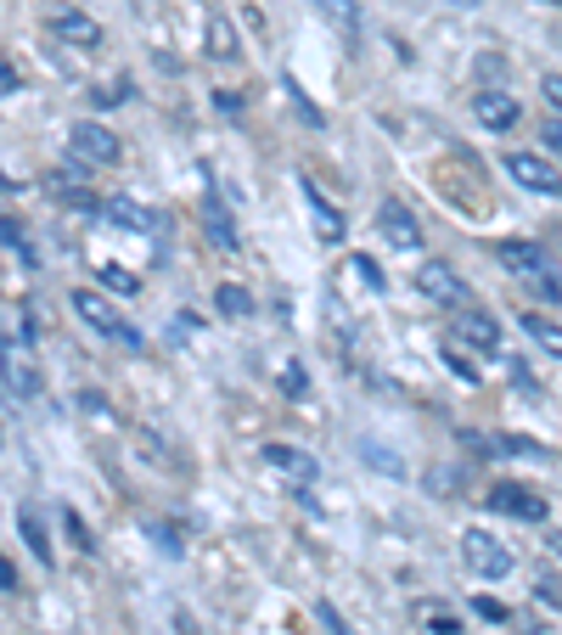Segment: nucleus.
Instances as JSON below:
<instances>
[{
    "instance_id": "a211bd4d",
    "label": "nucleus",
    "mask_w": 562,
    "mask_h": 635,
    "mask_svg": "<svg viewBox=\"0 0 562 635\" xmlns=\"http://www.w3.org/2000/svg\"><path fill=\"white\" fill-rule=\"evenodd\" d=\"M523 332L540 344V354H551V360H562V326L551 321V315H523Z\"/></svg>"
},
{
    "instance_id": "f3484780",
    "label": "nucleus",
    "mask_w": 562,
    "mask_h": 635,
    "mask_svg": "<svg viewBox=\"0 0 562 635\" xmlns=\"http://www.w3.org/2000/svg\"><path fill=\"white\" fill-rule=\"evenodd\" d=\"M411 613H416V624H422L427 635H461V619L445 608V601H416Z\"/></svg>"
},
{
    "instance_id": "ddd939ff",
    "label": "nucleus",
    "mask_w": 562,
    "mask_h": 635,
    "mask_svg": "<svg viewBox=\"0 0 562 635\" xmlns=\"http://www.w3.org/2000/svg\"><path fill=\"white\" fill-rule=\"evenodd\" d=\"M46 186H51V197H62L68 209H96V191H90V180L79 175V170H57V175H46Z\"/></svg>"
},
{
    "instance_id": "4be33fe9",
    "label": "nucleus",
    "mask_w": 562,
    "mask_h": 635,
    "mask_svg": "<svg viewBox=\"0 0 562 635\" xmlns=\"http://www.w3.org/2000/svg\"><path fill=\"white\" fill-rule=\"evenodd\" d=\"M96 282H102L108 292H124V298H136V287H141L136 276L124 271V264H102V271H96Z\"/></svg>"
},
{
    "instance_id": "6ab92c4d",
    "label": "nucleus",
    "mask_w": 562,
    "mask_h": 635,
    "mask_svg": "<svg viewBox=\"0 0 562 635\" xmlns=\"http://www.w3.org/2000/svg\"><path fill=\"white\" fill-rule=\"evenodd\" d=\"M203 231H209V242L237 248V225H230V214L220 209V197H209V203H203Z\"/></svg>"
},
{
    "instance_id": "c85d7f7f",
    "label": "nucleus",
    "mask_w": 562,
    "mask_h": 635,
    "mask_svg": "<svg viewBox=\"0 0 562 635\" xmlns=\"http://www.w3.org/2000/svg\"><path fill=\"white\" fill-rule=\"evenodd\" d=\"M349 271H360V276H366V287H377V292L388 287V282H383V271H377L372 259H349Z\"/></svg>"
},
{
    "instance_id": "aec40b11",
    "label": "nucleus",
    "mask_w": 562,
    "mask_h": 635,
    "mask_svg": "<svg viewBox=\"0 0 562 635\" xmlns=\"http://www.w3.org/2000/svg\"><path fill=\"white\" fill-rule=\"evenodd\" d=\"M315 7H321V17L326 23H333L338 28V35H360V7H354V0H315Z\"/></svg>"
},
{
    "instance_id": "20e7f679",
    "label": "nucleus",
    "mask_w": 562,
    "mask_h": 635,
    "mask_svg": "<svg viewBox=\"0 0 562 635\" xmlns=\"http://www.w3.org/2000/svg\"><path fill=\"white\" fill-rule=\"evenodd\" d=\"M46 28H51L57 40L79 46V51H96V46H102V23H96L90 12H79V7H51V12H46Z\"/></svg>"
},
{
    "instance_id": "bb28decb",
    "label": "nucleus",
    "mask_w": 562,
    "mask_h": 635,
    "mask_svg": "<svg viewBox=\"0 0 562 635\" xmlns=\"http://www.w3.org/2000/svg\"><path fill=\"white\" fill-rule=\"evenodd\" d=\"M209 40H214V57H230V51H237V40H230V28H225L220 17L209 23Z\"/></svg>"
},
{
    "instance_id": "f8f14e48",
    "label": "nucleus",
    "mask_w": 562,
    "mask_h": 635,
    "mask_svg": "<svg viewBox=\"0 0 562 635\" xmlns=\"http://www.w3.org/2000/svg\"><path fill=\"white\" fill-rule=\"evenodd\" d=\"M473 113H478L484 129H512V124H517V102H512L507 90H478Z\"/></svg>"
},
{
    "instance_id": "2f4dec72",
    "label": "nucleus",
    "mask_w": 562,
    "mask_h": 635,
    "mask_svg": "<svg viewBox=\"0 0 562 635\" xmlns=\"http://www.w3.org/2000/svg\"><path fill=\"white\" fill-rule=\"evenodd\" d=\"M540 96H546V102H551L557 113H562V74H546V79H540Z\"/></svg>"
},
{
    "instance_id": "cd10ccee",
    "label": "nucleus",
    "mask_w": 562,
    "mask_h": 635,
    "mask_svg": "<svg viewBox=\"0 0 562 635\" xmlns=\"http://www.w3.org/2000/svg\"><path fill=\"white\" fill-rule=\"evenodd\" d=\"M17 90H23V74L12 69L7 57H0V96H17Z\"/></svg>"
},
{
    "instance_id": "2eb2a0df",
    "label": "nucleus",
    "mask_w": 562,
    "mask_h": 635,
    "mask_svg": "<svg viewBox=\"0 0 562 635\" xmlns=\"http://www.w3.org/2000/svg\"><path fill=\"white\" fill-rule=\"evenodd\" d=\"M214 310H220L225 321H248V315H253V292H248L242 282H220V287H214Z\"/></svg>"
},
{
    "instance_id": "473e14b6",
    "label": "nucleus",
    "mask_w": 562,
    "mask_h": 635,
    "mask_svg": "<svg viewBox=\"0 0 562 635\" xmlns=\"http://www.w3.org/2000/svg\"><path fill=\"white\" fill-rule=\"evenodd\" d=\"M315 613H321V624H326V630H333V635H349V630H344V619H338V608H333V601H321V608H315Z\"/></svg>"
},
{
    "instance_id": "6e6552de",
    "label": "nucleus",
    "mask_w": 562,
    "mask_h": 635,
    "mask_svg": "<svg viewBox=\"0 0 562 635\" xmlns=\"http://www.w3.org/2000/svg\"><path fill=\"white\" fill-rule=\"evenodd\" d=\"M416 287L434 298V304H467V282H461L445 259H427L422 271H416Z\"/></svg>"
},
{
    "instance_id": "a878e982",
    "label": "nucleus",
    "mask_w": 562,
    "mask_h": 635,
    "mask_svg": "<svg viewBox=\"0 0 562 635\" xmlns=\"http://www.w3.org/2000/svg\"><path fill=\"white\" fill-rule=\"evenodd\" d=\"M478 619H489V624H507V619H512V608H507V601H495V596H478Z\"/></svg>"
},
{
    "instance_id": "393cba45",
    "label": "nucleus",
    "mask_w": 562,
    "mask_h": 635,
    "mask_svg": "<svg viewBox=\"0 0 562 635\" xmlns=\"http://www.w3.org/2000/svg\"><path fill=\"white\" fill-rule=\"evenodd\" d=\"M62 528H68V540H74L79 551H96V540H90V528H85L79 512H62Z\"/></svg>"
},
{
    "instance_id": "f03ea898",
    "label": "nucleus",
    "mask_w": 562,
    "mask_h": 635,
    "mask_svg": "<svg viewBox=\"0 0 562 635\" xmlns=\"http://www.w3.org/2000/svg\"><path fill=\"white\" fill-rule=\"evenodd\" d=\"M461 557H467V568L478 580H507L512 574V546L495 540L489 528H467V534H461Z\"/></svg>"
},
{
    "instance_id": "c756f323",
    "label": "nucleus",
    "mask_w": 562,
    "mask_h": 635,
    "mask_svg": "<svg viewBox=\"0 0 562 635\" xmlns=\"http://www.w3.org/2000/svg\"><path fill=\"white\" fill-rule=\"evenodd\" d=\"M282 388H287V394H304V365L287 360V365H282Z\"/></svg>"
},
{
    "instance_id": "39448f33",
    "label": "nucleus",
    "mask_w": 562,
    "mask_h": 635,
    "mask_svg": "<svg viewBox=\"0 0 562 635\" xmlns=\"http://www.w3.org/2000/svg\"><path fill=\"white\" fill-rule=\"evenodd\" d=\"M507 175L523 186V191H540V197H562V175L551 170V163L540 152H512L507 158Z\"/></svg>"
},
{
    "instance_id": "f704fd0d",
    "label": "nucleus",
    "mask_w": 562,
    "mask_h": 635,
    "mask_svg": "<svg viewBox=\"0 0 562 635\" xmlns=\"http://www.w3.org/2000/svg\"><path fill=\"white\" fill-rule=\"evenodd\" d=\"M546 546H551V551H557V557H562V528H557V534H551V540H546Z\"/></svg>"
},
{
    "instance_id": "4468645a",
    "label": "nucleus",
    "mask_w": 562,
    "mask_h": 635,
    "mask_svg": "<svg viewBox=\"0 0 562 635\" xmlns=\"http://www.w3.org/2000/svg\"><path fill=\"white\" fill-rule=\"evenodd\" d=\"M495 259H501L512 276H540V271H546L540 248H535V242H512V237H507V242H495Z\"/></svg>"
},
{
    "instance_id": "423d86ee",
    "label": "nucleus",
    "mask_w": 562,
    "mask_h": 635,
    "mask_svg": "<svg viewBox=\"0 0 562 635\" xmlns=\"http://www.w3.org/2000/svg\"><path fill=\"white\" fill-rule=\"evenodd\" d=\"M264 466H271V473H282L292 489H310L315 484V456L310 450H299V445H264Z\"/></svg>"
},
{
    "instance_id": "7c9ffc66",
    "label": "nucleus",
    "mask_w": 562,
    "mask_h": 635,
    "mask_svg": "<svg viewBox=\"0 0 562 635\" xmlns=\"http://www.w3.org/2000/svg\"><path fill=\"white\" fill-rule=\"evenodd\" d=\"M540 141H546V152H557V158H562V119L540 124Z\"/></svg>"
},
{
    "instance_id": "7ed1b4c3",
    "label": "nucleus",
    "mask_w": 562,
    "mask_h": 635,
    "mask_svg": "<svg viewBox=\"0 0 562 635\" xmlns=\"http://www.w3.org/2000/svg\"><path fill=\"white\" fill-rule=\"evenodd\" d=\"M0 383H7L17 399H35L40 394V365H35V354H28V344L0 338Z\"/></svg>"
},
{
    "instance_id": "f257e3e1",
    "label": "nucleus",
    "mask_w": 562,
    "mask_h": 635,
    "mask_svg": "<svg viewBox=\"0 0 562 635\" xmlns=\"http://www.w3.org/2000/svg\"><path fill=\"white\" fill-rule=\"evenodd\" d=\"M68 152L85 163V170H108V163H118V158H124V141L113 136L108 124H90V119H79V124L68 129Z\"/></svg>"
},
{
    "instance_id": "dca6fc26",
    "label": "nucleus",
    "mask_w": 562,
    "mask_h": 635,
    "mask_svg": "<svg viewBox=\"0 0 562 635\" xmlns=\"http://www.w3.org/2000/svg\"><path fill=\"white\" fill-rule=\"evenodd\" d=\"M304 203H310V214H315V231H321V237H326V242H344V214L326 203L315 186H304Z\"/></svg>"
},
{
    "instance_id": "b1692460",
    "label": "nucleus",
    "mask_w": 562,
    "mask_h": 635,
    "mask_svg": "<svg viewBox=\"0 0 562 635\" xmlns=\"http://www.w3.org/2000/svg\"><path fill=\"white\" fill-rule=\"evenodd\" d=\"M495 456H540V445L517 439V433H495Z\"/></svg>"
},
{
    "instance_id": "9d476101",
    "label": "nucleus",
    "mask_w": 562,
    "mask_h": 635,
    "mask_svg": "<svg viewBox=\"0 0 562 635\" xmlns=\"http://www.w3.org/2000/svg\"><path fill=\"white\" fill-rule=\"evenodd\" d=\"M377 225H383V237L394 242V248H422V225H416V214L405 209V203H388L377 209Z\"/></svg>"
},
{
    "instance_id": "5701e85b",
    "label": "nucleus",
    "mask_w": 562,
    "mask_h": 635,
    "mask_svg": "<svg viewBox=\"0 0 562 635\" xmlns=\"http://www.w3.org/2000/svg\"><path fill=\"white\" fill-rule=\"evenodd\" d=\"M108 214L124 225V231H147L152 220H147V209H136V203H129V197H113V203H108Z\"/></svg>"
},
{
    "instance_id": "e433bc0d",
    "label": "nucleus",
    "mask_w": 562,
    "mask_h": 635,
    "mask_svg": "<svg viewBox=\"0 0 562 635\" xmlns=\"http://www.w3.org/2000/svg\"><path fill=\"white\" fill-rule=\"evenodd\" d=\"M540 7H562V0H540Z\"/></svg>"
},
{
    "instance_id": "412c9836",
    "label": "nucleus",
    "mask_w": 562,
    "mask_h": 635,
    "mask_svg": "<svg viewBox=\"0 0 562 635\" xmlns=\"http://www.w3.org/2000/svg\"><path fill=\"white\" fill-rule=\"evenodd\" d=\"M17 528H23L28 551H35L40 562H51V540H46V528H40V512H35V507H17Z\"/></svg>"
},
{
    "instance_id": "0eeeda50",
    "label": "nucleus",
    "mask_w": 562,
    "mask_h": 635,
    "mask_svg": "<svg viewBox=\"0 0 562 635\" xmlns=\"http://www.w3.org/2000/svg\"><path fill=\"white\" fill-rule=\"evenodd\" d=\"M484 500H489L495 512H507V518H523V523H546V495L523 489V484H495Z\"/></svg>"
},
{
    "instance_id": "72a5a7b5",
    "label": "nucleus",
    "mask_w": 562,
    "mask_h": 635,
    "mask_svg": "<svg viewBox=\"0 0 562 635\" xmlns=\"http://www.w3.org/2000/svg\"><path fill=\"white\" fill-rule=\"evenodd\" d=\"M0 590H23V585H17V574H12V562H7V557H0Z\"/></svg>"
},
{
    "instance_id": "1a4fd4ad",
    "label": "nucleus",
    "mask_w": 562,
    "mask_h": 635,
    "mask_svg": "<svg viewBox=\"0 0 562 635\" xmlns=\"http://www.w3.org/2000/svg\"><path fill=\"white\" fill-rule=\"evenodd\" d=\"M74 315H79V321H85L90 332H102V338H118V332H124L118 310L108 304L102 292H90V287H79V292H74Z\"/></svg>"
},
{
    "instance_id": "c9c22d12",
    "label": "nucleus",
    "mask_w": 562,
    "mask_h": 635,
    "mask_svg": "<svg viewBox=\"0 0 562 635\" xmlns=\"http://www.w3.org/2000/svg\"><path fill=\"white\" fill-rule=\"evenodd\" d=\"M450 7H467L473 12V7H484V0H450Z\"/></svg>"
},
{
    "instance_id": "9b49d317",
    "label": "nucleus",
    "mask_w": 562,
    "mask_h": 635,
    "mask_svg": "<svg viewBox=\"0 0 562 635\" xmlns=\"http://www.w3.org/2000/svg\"><path fill=\"white\" fill-rule=\"evenodd\" d=\"M450 332H455L461 344H473V349H501V321L484 315V310H461L450 321Z\"/></svg>"
}]
</instances>
